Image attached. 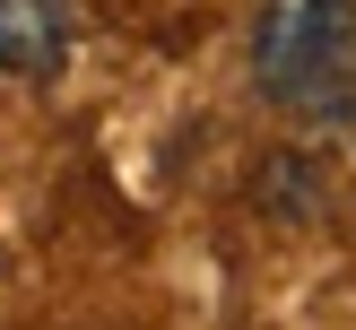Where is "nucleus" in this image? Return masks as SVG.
Masks as SVG:
<instances>
[{"label": "nucleus", "instance_id": "2", "mask_svg": "<svg viewBox=\"0 0 356 330\" xmlns=\"http://www.w3.org/2000/svg\"><path fill=\"white\" fill-rule=\"evenodd\" d=\"M70 61L61 0H0V79H52Z\"/></svg>", "mask_w": 356, "mask_h": 330}, {"label": "nucleus", "instance_id": "1", "mask_svg": "<svg viewBox=\"0 0 356 330\" xmlns=\"http://www.w3.org/2000/svg\"><path fill=\"white\" fill-rule=\"evenodd\" d=\"M252 87L287 113L356 104V0H261L252 9Z\"/></svg>", "mask_w": 356, "mask_h": 330}]
</instances>
